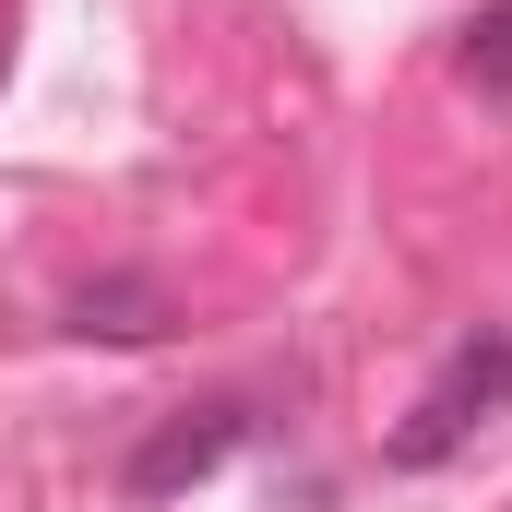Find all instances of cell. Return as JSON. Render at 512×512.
Here are the masks:
<instances>
[{
    "mask_svg": "<svg viewBox=\"0 0 512 512\" xmlns=\"http://www.w3.org/2000/svg\"><path fill=\"white\" fill-rule=\"evenodd\" d=\"M489 417H512V322L465 334V346L441 358V382L405 405V429L382 441V465H393V477H429V465H453Z\"/></svg>",
    "mask_w": 512,
    "mask_h": 512,
    "instance_id": "obj_1",
    "label": "cell"
},
{
    "mask_svg": "<svg viewBox=\"0 0 512 512\" xmlns=\"http://www.w3.org/2000/svg\"><path fill=\"white\" fill-rule=\"evenodd\" d=\"M239 441H251V405H239V393L179 405V417H167V429H155V441L120 465V489H131V501H179V489H203V477H215Z\"/></svg>",
    "mask_w": 512,
    "mask_h": 512,
    "instance_id": "obj_2",
    "label": "cell"
},
{
    "mask_svg": "<svg viewBox=\"0 0 512 512\" xmlns=\"http://www.w3.org/2000/svg\"><path fill=\"white\" fill-rule=\"evenodd\" d=\"M167 322H179V310H167L155 274H96V286L72 298V334H84V346H155Z\"/></svg>",
    "mask_w": 512,
    "mask_h": 512,
    "instance_id": "obj_3",
    "label": "cell"
},
{
    "mask_svg": "<svg viewBox=\"0 0 512 512\" xmlns=\"http://www.w3.org/2000/svg\"><path fill=\"white\" fill-rule=\"evenodd\" d=\"M465 72H477L489 96H512V0H489V12L465 24Z\"/></svg>",
    "mask_w": 512,
    "mask_h": 512,
    "instance_id": "obj_4",
    "label": "cell"
}]
</instances>
